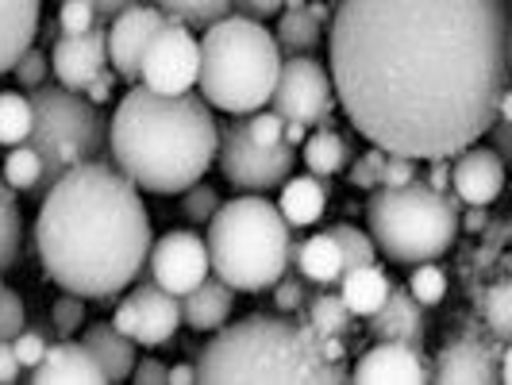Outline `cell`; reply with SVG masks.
<instances>
[{
	"instance_id": "obj_45",
	"label": "cell",
	"mask_w": 512,
	"mask_h": 385,
	"mask_svg": "<svg viewBox=\"0 0 512 385\" xmlns=\"http://www.w3.org/2000/svg\"><path fill=\"white\" fill-rule=\"evenodd\" d=\"M412 178H416V158H405V154H385L378 185H405V181H412Z\"/></svg>"
},
{
	"instance_id": "obj_27",
	"label": "cell",
	"mask_w": 512,
	"mask_h": 385,
	"mask_svg": "<svg viewBox=\"0 0 512 385\" xmlns=\"http://www.w3.org/2000/svg\"><path fill=\"white\" fill-rule=\"evenodd\" d=\"M305 166L316 178H335L347 166V139L339 131H332V124L305 135Z\"/></svg>"
},
{
	"instance_id": "obj_4",
	"label": "cell",
	"mask_w": 512,
	"mask_h": 385,
	"mask_svg": "<svg viewBox=\"0 0 512 385\" xmlns=\"http://www.w3.org/2000/svg\"><path fill=\"white\" fill-rule=\"evenodd\" d=\"M208 385H339L351 382L343 362H328L308 320L247 316L220 324L197 362Z\"/></svg>"
},
{
	"instance_id": "obj_46",
	"label": "cell",
	"mask_w": 512,
	"mask_h": 385,
	"mask_svg": "<svg viewBox=\"0 0 512 385\" xmlns=\"http://www.w3.org/2000/svg\"><path fill=\"white\" fill-rule=\"evenodd\" d=\"M270 289H274V301H278L282 312H297V308L305 305V289H301V282H297L289 270H285L282 278L270 285Z\"/></svg>"
},
{
	"instance_id": "obj_38",
	"label": "cell",
	"mask_w": 512,
	"mask_h": 385,
	"mask_svg": "<svg viewBox=\"0 0 512 385\" xmlns=\"http://www.w3.org/2000/svg\"><path fill=\"white\" fill-rule=\"evenodd\" d=\"M216 208H220V197H216V189H212V185L197 181V185H189V189H185V201H181L185 220H193V224H208Z\"/></svg>"
},
{
	"instance_id": "obj_52",
	"label": "cell",
	"mask_w": 512,
	"mask_h": 385,
	"mask_svg": "<svg viewBox=\"0 0 512 385\" xmlns=\"http://www.w3.org/2000/svg\"><path fill=\"white\" fill-rule=\"evenodd\" d=\"M93 8H97V20H112L116 12H124L131 4H139V0H89Z\"/></svg>"
},
{
	"instance_id": "obj_9",
	"label": "cell",
	"mask_w": 512,
	"mask_h": 385,
	"mask_svg": "<svg viewBox=\"0 0 512 385\" xmlns=\"http://www.w3.org/2000/svg\"><path fill=\"white\" fill-rule=\"evenodd\" d=\"M216 162H220V174L235 189H243V193H270V189H282V181L293 174L297 147H289V143L262 147V143H255L247 135V120H231L228 128L220 131Z\"/></svg>"
},
{
	"instance_id": "obj_8",
	"label": "cell",
	"mask_w": 512,
	"mask_h": 385,
	"mask_svg": "<svg viewBox=\"0 0 512 385\" xmlns=\"http://www.w3.org/2000/svg\"><path fill=\"white\" fill-rule=\"evenodd\" d=\"M27 147H35L43 162V178L31 189V197L43 201V193L77 162H97L108 154V120L101 104L62 85H35Z\"/></svg>"
},
{
	"instance_id": "obj_41",
	"label": "cell",
	"mask_w": 512,
	"mask_h": 385,
	"mask_svg": "<svg viewBox=\"0 0 512 385\" xmlns=\"http://www.w3.org/2000/svg\"><path fill=\"white\" fill-rule=\"evenodd\" d=\"M24 332V297L16 289L0 293V339H16Z\"/></svg>"
},
{
	"instance_id": "obj_22",
	"label": "cell",
	"mask_w": 512,
	"mask_h": 385,
	"mask_svg": "<svg viewBox=\"0 0 512 385\" xmlns=\"http://www.w3.org/2000/svg\"><path fill=\"white\" fill-rule=\"evenodd\" d=\"M178 305H181V320L193 332H216L220 324H228L231 305H235V289L212 274L201 285H193L189 293H181Z\"/></svg>"
},
{
	"instance_id": "obj_16",
	"label": "cell",
	"mask_w": 512,
	"mask_h": 385,
	"mask_svg": "<svg viewBox=\"0 0 512 385\" xmlns=\"http://www.w3.org/2000/svg\"><path fill=\"white\" fill-rule=\"evenodd\" d=\"M54 77L62 89L85 93V85L108 66V47H104V27H89V31H62V39L51 51Z\"/></svg>"
},
{
	"instance_id": "obj_11",
	"label": "cell",
	"mask_w": 512,
	"mask_h": 385,
	"mask_svg": "<svg viewBox=\"0 0 512 385\" xmlns=\"http://www.w3.org/2000/svg\"><path fill=\"white\" fill-rule=\"evenodd\" d=\"M197 70H201V43L181 20L166 16L143 51L139 85L174 97V93H189L197 85Z\"/></svg>"
},
{
	"instance_id": "obj_5",
	"label": "cell",
	"mask_w": 512,
	"mask_h": 385,
	"mask_svg": "<svg viewBox=\"0 0 512 385\" xmlns=\"http://www.w3.org/2000/svg\"><path fill=\"white\" fill-rule=\"evenodd\" d=\"M201 43V70L197 89L212 108L228 116H251L266 108L274 81L282 70V47L274 31H266L262 20H251L243 12L224 16L205 27Z\"/></svg>"
},
{
	"instance_id": "obj_54",
	"label": "cell",
	"mask_w": 512,
	"mask_h": 385,
	"mask_svg": "<svg viewBox=\"0 0 512 385\" xmlns=\"http://www.w3.org/2000/svg\"><path fill=\"white\" fill-rule=\"evenodd\" d=\"M447 162H451V158H432L428 185H432V189H439V193H443V189H451V181H447Z\"/></svg>"
},
{
	"instance_id": "obj_56",
	"label": "cell",
	"mask_w": 512,
	"mask_h": 385,
	"mask_svg": "<svg viewBox=\"0 0 512 385\" xmlns=\"http://www.w3.org/2000/svg\"><path fill=\"white\" fill-rule=\"evenodd\" d=\"M282 139L289 143V147H301V143H305V124H297V120H285Z\"/></svg>"
},
{
	"instance_id": "obj_1",
	"label": "cell",
	"mask_w": 512,
	"mask_h": 385,
	"mask_svg": "<svg viewBox=\"0 0 512 385\" xmlns=\"http://www.w3.org/2000/svg\"><path fill=\"white\" fill-rule=\"evenodd\" d=\"M328 43L351 128L416 162L482 143L509 89L505 0H335Z\"/></svg>"
},
{
	"instance_id": "obj_19",
	"label": "cell",
	"mask_w": 512,
	"mask_h": 385,
	"mask_svg": "<svg viewBox=\"0 0 512 385\" xmlns=\"http://www.w3.org/2000/svg\"><path fill=\"white\" fill-rule=\"evenodd\" d=\"M31 382L35 385H104L101 366L85 351V343L62 339L47 343V355L39 366H31Z\"/></svg>"
},
{
	"instance_id": "obj_50",
	"label": "cell",
	"mask_w": 512,
	"mask_h": 385,
	"mask_svg": "<svg viewBox=\"0 0 512 385\" xmlns=\"http://www.w3.org/2000/svg\"><path fill=\"white\" fill-rule=\"evenodd\" d=\"M512 120H505V116H497L493 120V128L486 131V135H493V151L501 154V158H512V131H509Z\"/></svg>"
},
{
	"instance_id": "obj_34",
	"label": "cell",
	"mask_w": 512,
	"mask_h": 385,
	"mask_svg": "<svg viewBox=\"0 0 512 385\" xmlns=\"http://www.w3.org/2000/svg\"><path fill=\"white\" fill-rule=\"evenodd\" d=\"M328 231H332V239L339 243V255H343V270L374 262V255H378V247H374L370 231H359L355 224H335V228H328Z\"/></svg>"
},
{
	"instance_id": "obj_14",
	"label": "cell",
	"mask_w": 512,
	"mask_h": 385,
	"mask_svg": "<svg viewBox=\"0 0 512 385\" xmlns=\"http://www.w3.org/2000/svg\"><path fill=\"white\" fill-rule=\"evenodd\" d=\"M162 20L166 16L151 4H143V0L112 16V24L104 31V47H108V62H112L116 77L139 85V62H143V51H147V43H151V35L158 31Z\"/></svg>"
},
{
	"instance_id": "obj_43",
	"label": "cell",
	"mask_w": 512,
	"mask_h": 385,
	"mask_svg": "<svg viewBox=\"0 0 512 385\" xmlns=\"http://www.w3.org/2000/svg\"><path fill=\"white\" fill-rule=\"evenodd\" d=\"M382 162H385V151H382V147H370V151L362 154L359 162L351 166V185H355V189H378V174H382Z\"/></svg>"
},
{
	"instance_id": "obj_3",
	"label": "cell",
	"mask_w": 512,
	"mask_h": 385,
	"mask_svg": "<svg viewBox=\"0 0 512 385\" xmlns=\"http://www.w3.org/2000/svg\"><path fill=\"white\" fill-rule=\"evenodd\" d=\"M220 128L201 93H154L131 85L108 124L112 166L139 189L170 197L208 174L216 162Z\"/></svg>"
},
{
	"instance_id": "obj_23",
	"label": "cell",
	"mask_w": 512,
	"mask_h": 385,
	"mask_svg": "<svg viewBox=\"0 0 512 385\" xmlns=\"http://www.w3.org/2000/svg\"><path fill=\"white\" fill-rule=\"evenodd\" d=\"M85 351L93 355V362L101 366L104 382H128L135 370V339H128L124 332H116L112 324H93L89 332L81 335Z\"/></svg>"
},
{
	"instance_id": "obj_25",
	"label": "cell",
	"mask_w": 512,
	"mask_h": 385,
	"mask_svg": "<svg viewBox=\"0 0 512 385\" xmlns=\"http://www.w3.org/2000/svg\"><path fill=\"white\" fill-rule=\"evenodd\" d=\"M389 274L378 270L374 262H366V266H351V270H343L339 274V297H343V305L351 308L355 316H370V312H378L382 301L389 297Z\"/></svg>"
},
{
	"instance_id": "obj_13",
	"label": "cell",
	"mask_w": 512,
	"mask_h": 385,
	"mask_svg": "<svg viewBox=\"0 0 512 385\" xmlns=\"http://www.w3.org/2000/svg\"><path fill=\"white\" fill-rule=\"evenodd\" d=\"M147 270H151L154 285H162L166 293H174V297L189 293L193 285H201L212 274L205 239L197 231H166L162 239L151 243Z\"/></svg>"
},
{
	"instance_id": "obj_58",
	"label": "cell",
	"mask_w": 512,
	"mask_h": 385,
	"mask_svg": "<svg viewBox=\"0 0 512 385\" xmlns=\"http://www.w3.org/2000/svg\"><path fill=\"white\" fill-rule=\"evenodd\" d=\"M308 0H282V8H305Z\"/></svg>"
},
{
	"instance_id": "obj_33",
	"label": "cell",
	"mask_w": 512,
	"mask_h": 385,
	"mask_svg": "<svg viewBox=\"0 0 512 385\" xmlns=\"http://www.w3.org/2000/svg\"><path fill=\"white\" fill-rule=\"evenodd\" d=\"M0 178L8 181L16 193H31V189L39 185V178H43V162H39L35 147H27V143L12 147V151H8V158H4Z\"/></svg>"
},
{
	"instance_id": "obj_51",
	"label": "cell",
	"mask_w": 512,
	"mask_h": 385,
	"mask_svg": "<svg viewBox=\"0 0 512 385\" xmlns=\"http://www.w3.org/2000/svg\"><path fill=\"white\" fill-rule=\"evenodd\" d=\"M239 8H243V16H251V20H270V16L282 12V0H239Z\"/></svg>"
},
{
	"instance_id": "obj_12",
	"label": "cell",
	"mask_w": 512,
	"mask_h": 385,
	"mask_svg": "<svg viewBox=\"0 0 512 385\" xmlns=\"http://www.w3.org/2000/svg\"><path fill=\"white\" fill-rule=\"evenodd\" d=\"M181 324V305L174 293H166L162 285H139L128 301L116 305L112 328L124 332L128 339L143 347H162L170 343Z\"/></svg>"
},
{
	"instance_id": "obj_21",
	"label": "cell",
	"mask_w": 512,
	"mask_h": 385,
	"mask_svg": "<svg viewBox=\"0 0 512 385\" xmlns=\"http://www.w3.org/2000/svg\"><path fill=\"white\" fill-rule=\"evenodd\" d=\"M39 8H43V0H0V77L12 74L20 54L35 43Z\"/></svg>"
},
{
	"instance_id": "obj_59",
	"label": "cell",
	"mask_w": 512,
	"mask_h": 385,
	"mask_svg": "<svg viewBox=\"0 0 512 385\" xmlns=\"http://www.w3.org/2000/svg\"><path fill=\"white\" fill-rule=\"evenodd\" d=\"M0 293H4V282H0Z\"/></svg>"
},
{
	"instance_id": "obj_10",
	"label": "cell",
	"mask_w": 512,
	"mask_h": 385,
	"mask_svg": "<svg viewBox=\"0 0 512 385\" xmlns=\"http://www.w3.org/2000/svg\"><path fill=\"white\" fill-rule=\"evenodd\" d=\"M270 108L282 120H297L305 128L332 124V108H335L332 74L316 58H308V54L285 58L282 70H278V81H274V93H270Z\"/></svg>"
},
{
	"instance_id": "obj_47",
	"label": "cell",
	"mask_w": 512,
	"mask_h": 385,
	"mask_svg": "<svg viewBox=\"0 0 512 385\" xmlns=\"http://www.w3.org/2000/svg\"><path fill=\"white\" fill-rule=\"evenodd\" d=\"M112 89H116V70H108V66H104L101 74L85 85V97H89L93 104H108L112 101Z\"/></svg>"
},
{
	"instance_id": "obj_26",
	"label": "cell",
	"mask_w": 512,
	"mask_h": 385,
	"mask_svg": "<svg viewBox=\"0 0 512 385\" xmlns=\"http://www.w3.org/2000/svg\"><path fill=\"white\" fill-rule=\"evenodd\" d=\"M293 262L308 282L324 285V289L339 282V274H343V255H339V243L332 239V231L308 235L301 247H293Z\"/></svg>"
},
{
	"instance_id": "obj_35",
	"label": "cell",
	"mask_w": 512,
	"mask_h": 385,
	"mask_svg": "<svg viewBox=\"0 0 512 385\" xmlns=\"http://www.w3.org/2000/svg\"><path fill=\"white\" fill-rule=\"evenodd\" d=\"M409 293L424 308L439 305V301L447 297V274L439 270L436 262H420V266L412 270V278H409Z\"/></svg>"
},
{
	"instance_id": "obj_42",
	"label": "cell",
	"mask_w": 512,
	"mask_h": 385,
	"mask_svg": "<svg viewBox=\"0 0 512 385\" xmlns=\"http://www.w3.org/2000/svg\"><path fill=\"white\" fill-rule=\"evenodd\" d=\"M282 131H285V120L274 112V108H270V112H258V116H251V120H247V135H251L255 143H262V147L285 143Z\"/></svg>"
},
{
	"instance_id": "obj_39",
	"label": "cell",
	"mask_w": 512,
	"mask_h": 385,
	"mask_svg": "<svg viewBox=\"0 0 512 385\" xmlns=\"http://www.w3.org/2000/svg\"><path fill=\"white\" fill-rule=\"evenodd\" d=\"M12 74H16V81H20V85H27V89H35V85H47V74H51V62H47V54H43V51L27 47V51L20 54V62L12 66Z\"/></svg>"
},
{
	"instance_id": "obj_6",
	"label": "cell",
	"mask_w": 512,
	"mask_h": 385,
	"mask_svg": "<svg viewBox=\"0 0 512 385\" xmlns=\"http://www.w3.org/2000/svg\"><path fill=\"white\" fill-rule=\"evenodd\" d=\"M266 193H247L220 205L208 220V270L231 289L258 293L282 278L293 262V235Z\"/></svg>"
},
{
	"instance_id": "obj_44",
	"label": "cell",
	"mask_w": 512,
	"mask_h": 385,
	"mask_svg": "<svg viewBox=\"0 0 512 385\" xmlns=\"http://www.w3.org/2000/svg\"><path fill=\"white\" fill-rule=\"evenodd\" d=\"M12 351H16V362H20L24 370H31V366H39L43 355H47V339L39 332H20L12 339Z\"/></svg>"
},
{
	"instance_id": "obj_31",
	"label": "cell",
	"mask_w": 512,
	"mask_h": 385,
	"mask_svg": "<svg viewBox=\"0 0 512 385\" xmlns=\"http://www.w3.org/2000/svg\"><path fill=\"white\" fill-rule=\"evenodd\" d=\"M31 135V97L0 93V147H20Z\"/></svg>"
},
{
	"instance_id": "obj_15",
	"label": "cell",
	"mask_w": 512,
	"mask_h": 385,
	"mask_svg": "<svg viewBox=\"0 0 512 385\" xmlns=\"http://www.w3.org/2000/svg\"><path fill=\"white\" fill-rule=\"evenodd\" d=\"M351 382L362 385H424L432 382V362L420 343H401V339H378L351 370Z\"/></svg>"
},
{
	"instance_id": "obj_37",
	"label": "cell",
	"mask_w": 512,
	"mask_h": 385,
	"mask_svg": "<svg viewBox=\"0 0 512 385\" xmlns=\"http://www.w3.org/2000/svg\"><path fill=\"white\" fill-rule=\"evenodd\" d=\"M81 320H85V297H81V293H66V297L54 301L51 324L62 339H70L74 332H81Z\"/></svg>"
},
{
	"instance_id": "obj_48",
	"label": "cell",
	"mask_w": 512,
	"mask_h": 385,
	"mask_svg": "<svg viewBox=\"0 0 512 385\" xmlns=\"http://www.w3.org/2000/svg\"><path fill=\"white\" fill-rule=\"evenodd\" d=\"M131 378L139 385H166V362L158 359H143L135 362V370H131Z\"/></svg>"
},
{
	"instance_id": "obj_24",
	"label": "cell",
	"mask_w": 512,
	"mask_h": 385,
	"mask_svg": "<svg viewBox=\"0 0 512 385\" xmlns=\"http://www.w3.org/2000/svg\"><path fill=\"white\" fill-rule=\"evenodd\" d=\"M328 193L332 185L328 178H316V174H301V178H289L282 181V201H278V212L285 216L289 228H308L324 216L328 208Z\"/></svg>"
},
{
	"instance_id": "obj_20",
	"label": "cell",
	"mask_w": 512,
	"mask_h": 385,
	"mask_svg": "<svg viewBox=\"0 0 512 385\" xmlns=\"http://www.w3.org/2000/svg\"><path fill=\"white\" fill-rule=\"evenodd\" d=\"M370 320V335L374 339H401V343H420L424 347V305L412 297L409 289L393 285L389 297L382 301L378 312L366 316Z\"/></svg>"
},
{
	"instance_id": "obj_7",
	"label": "cell",
	"mask_w": 512,
	"mask_h": 385,
	"mask_svg": "<svg viewBox=\"0 0 512 385\" xmlns=\"http://www.w3.org/2000/svg\"><path fill=\"white\" fill-rule=\"evenodd\" d=\"M462 201L451 189H432L428 181H405V185H378L366 224L370 239L389 262L397 266H420L447 255L459 239Z\"/></svg>"
},
{
	"instance_id": "obj_57",
	"label": "cell",
	"mask_w": 512,
	"mask_h": 385,
	"mask_svg": "<svg viewBox=\"0 0 512 385\" xmlns=\"http://www.w3.org/2000/svg\"><path fill=\"white\" fill-rule=\"evenodd\" d=\"M305 8L320 20V24H324V20H332V8H328V4H305Z\"/></svg>"
},
{
	"instance_id": "obj_29",
	"label": "cell",
	"mask_w": 512,
	"mask_h": 385,
	"mask_svg": "<svg viewBox=\"0 0 512 385\" xmlns=\"http://www.w3.org/2000/svg\"><path fill=\"white\" fill-rule=\"evenodd\" d=\"M154 8L162 16L181 20L185 27H208L216 24V20H224L235 8V0H154Z\"/></svg>"
},
{
	"instance_id": "obj_53",
	"label": "cell",
	"mask_w": 512,
	"mask_h": 385,
	"mask_svg": "<svg viewBox=\"0 0 512 385\" xmlns=\"http://www.w3.org/2000/svg\"><path fill=\"white\" fill-rule=\"evenodd\" d=\"M486 224H489L486 205H470L466 208V220H459V228H466V231H482Z\"/></svg>"
},
{
	"instance_id": "obj_30",
	"label": "cell",
	"mask_w": 512,
	"mask_h": 385,
	"mask_svg": "<svg viewBox=\"0 0 512 385\" xmlns=\"http://www.w3.org/2000/svg\"><path fill=\"white\" fill-rule=\"evenodd\" d=\"M20 235H24V220H20L16 189L0 178V270L12 266L20 255Z\"/></svg>"
},
{
	"instance_id": "obj_18",
	"label": "cell",
	"mask_w": 512,
	"mask_h": 385,
	"mask_svg": "<svg viewBox=\"0 0 512 385\" xmlns=\"http://www.w3.org/2000/svg\"><path fill=\"white\" fill-rule=\"evenodd\" d=\"M497 355L489 343L478 339H455L447 343L432 362V382L439 385H501Z\"/></svg>"
},
{
	"instance_id": "obj_55",
	"label": "cell",
	"mask_w": 512,
	"mask_h": 385,
	"mask_svg": "<svg viewBox=\"0 0 512 385\" xmlns=\"http://www.w3.org/2000/svg\"><path fill=\"white\" fill-rule=\"evenodd\" d=\"M166 382H170V385L197 382V366H174V370H166Z\"/></svg>"
},
{
	"instance_id": "obj_49",
	"label": "cell",
	"mask_w": 512,
	"mask_h": 385,
	"mask_svg": "<svg viewBox=\"0 0 512 385\" xmlns=\"http://www.w3.org/2000/svg\"><path fill=\"white\" fill-rule=\"evenodd\" d=\"M20 378V362L12 351V339H0V385H12Z\"/></svg>"
},
{
	"instance_id": "obj_32",
	"label": "cell",
	"mask_w": 512,
	"mask_h": 385,
	"mask_svg": "<svg viewBox=\"0 0 512 385\" xmlns=\"http://www.w3.org/2000/svg\"><path fill=\"white\" fill-rule=\"evenodd\" d=\"M308 324L316 328V335H343V332H351L355 312L343 305V297L320 293V297H312V305H308Z\"/></svg>"
},
{
	"instance_id": "obj_36",
	"label": "cell",
	"mask_w": 512,
	"mask_h": 385,
	"mask_svg": "<svg viewBox=\"0 0 512 385\" xmlns=\"http://www.w3.org/2000/svg\"><path fill=\"white\" fill-rule=\"evenodd\" d=\"M486 324L493 328V335H497L501 343H509V335H512V285L501 282L497 289H489Z\"/></svg>"
},
{
	"instance_id": "obj_28",
	"label": "cell",
	"mask_w": 512,
	"mask_h": 385,
	"mask_svg": "<svg viewBox=\"0 0 512 385\" xmlns=\"http://www.w3.org/2000/svg\"><path fill=\"white\" fill-rule=\"evenodd\" d=\"M278 47L289 54H312L324 39V24L308 8H282V20L274 31Z\"/></svg>"
},
{
	"instance_id": "obj_40",
	"label": "cell",
	"mask_w": 512,
	"mask_h": 385,
	"mask_svg": "<svg viewBox=\"0 0 512 385\" xmlns=\"http://www.w3.org/2000/svg\"><path fill=\"white\" fill-rule=\"evenodd\" d=\"M97 8L89 4V0H62V8H58V27L62 31H89V27H97Z\"/></svg>"
},
{
	"instance_id": "obj_17",
	"label": "cell",
	"mask_w": 512,
	"mask_h": 385,
	"mask_svg": "<svg viewBox=\"0 0 512 385\" xmlns=\"http://www.w3.org/2000/svg\"><path fill=\"white\" fill-rule=\"evenodd\" d=\"M447 181L462 205H493L505 189V158L493 147H466L455 154V166H447Z\"/></svg>"
},
{
	"instance_id": "obj_2",
	"label": "cell",
	"mask_w": 512,
	"mask_h": 385,
	"mask_svg": "<svg viewBox=\"0 0 512 385\" xmlns=\"http://www.w3.org/2000/svg\"><path fill=\"white\" fill-rule=\"evenodd\" d=\"M151 216L139 185L108 162H77L43 193L35 247L66 293L108 301L124 293L151 255Z\"/></svg>"
}]
</instances>
